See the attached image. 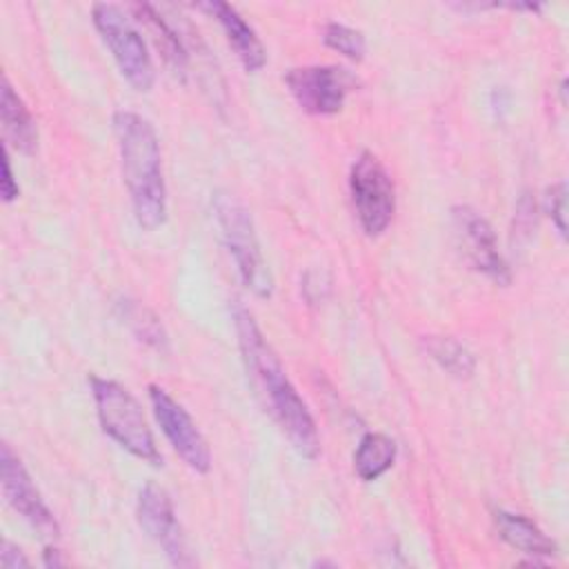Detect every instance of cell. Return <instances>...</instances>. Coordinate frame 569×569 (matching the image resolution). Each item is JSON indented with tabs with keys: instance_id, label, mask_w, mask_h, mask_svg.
Returning a JSON list of instances; mask_svg holds the SVG:
<instances>
[{
	"instance_id": "1",
	"label": "cell",
	"mask_w": 569,
	"mask_h": 569,
	"mask_svg": "<svg viewBox=\"0 0 569 569\" xmlns=\"http://www.w3.org/2000/svg\"><path fill=\"white\" fill-rule=\"evenodd\" d=\"M233 325H236L238 345H240L247 373L251 378L256 393L262 398V405L267 407V411L273 416L282 433L289 438V442L302 458H309V460L318 458L320 438H318L316 422L305 400L284 376V369L276 351L264 340L253 316L240 300L233 302Z\"/></svg>"
},
{
	"instance_id": "2",
	"label": "cell",
	"mask_w": 569,
	"mask_h": 569,
	"mask_svg": "<svg viewBox=\"0 0 569 569\" xmlns=\"http://www.w3.org/2000/svg\"><path fill=\"white\" fill-rule=\"evenodd\" d=\"M113 131L136 222L153 231L167 220V187L156 129L140 113L122 109L113 113Z\"/></svg>"
},
{
	"instance_id": "3",
	"label": "cell",
	"mask_w": 569,
	"mask_h": 569,
	"mask_svg": "<svg viewBox=\"0 0 569 569\" xmlns=\"http://www.w3.org/2000/svg\"><path fill=\"white\" fill-rule=\"evenodd\" d=\"M89 385L102 431L131 456L156 467L162 465V456L138 400L122 385L109 378L89 376Z\"/></svg>"
},
{
	"instance_id": "4",
	"label": "cell",
	"mask_w": 569,
	"mask_h": 569,
	"mask_svg": "<svg viewBox=\"0 0 569 569\" xmlns=\"http://www.w3.org/2000/svg\"><path fill=\"white\" fill-rule=\"evenodd\" d=\"M213 211L222 240L247 289L258 298H271L273 276L262 256L249 209L229 191L213 193Z\"/></svg>"
},
{
	"instance_id": "5",
	"label": "cell",
	"mask_w": 569,
	"mask_h": 569,
	"mask_svg": "<svg viewBox=\"0 0 569 569\" xmlns=\"http://www.w3.org/2000/svg\"><path fill=\"white\" fill-rule=\"evenodd\" d=\"M91 18L127 82L138 91H149L156 80V69L142 33L129 22L120 7L109 2L93 4Z\"/></svg>"
},
{
	"instance_id": "6",
	"label": "cell",
	"mask_w": 569,
	"mask_h": 569,
	"mask_svg": "<svg viewBox=\"0 0 569 569\" xmlns=\"http://www.w3.org/2000/svg\"><path fill=\"white\" fill-rule=\"evenodd\" d=\"M351 202L367 236H380L396 211V189L385 164L371 153L360 151L349 171Z\"/></svg>"
},
{
	"instance_id": "7",
	"label": "cell",
	"mask_w": 569,
	"mask_h": 569,
	"mask_svg": "<svg viewBox=\"0 0 569 569\" xmlns=\"http://www.w3.org/2000/svg\"><path fill=\"white\" fill-rule=\"evenodd\" d=\"M284 84L293 100L313 116H333L345 107L356 78L345 67L309 64L284 73Z\"/></svg>"
},
{
	"instance_id": "8",
	"label": "cell",
	"mask_w": 569,
	"mask_h": 569,
	"mask_svg": "<svg viewBox=\"0 0 569 569\" xmlns=\"http://www.w3.org/2000/svg\"><path fill=\"white\" fill-rule=\"evenodd\" d=\"M451 222L453 233L458 238V247L465 253L467 262L493 282L509 284L511 269L498 249V238L489 220L473 207L458 204L451 209Z\"/></svg>"
},
{
	"instance_id": "9",
	"label": "cell",
	"mask_w": 569,
	"mask_h": 569,
	"mask_svg": "<svg viewBox=\"0 0 569 569\" xmlns=\"http://www.w3.org/2000/svg\"><path fill=\"white\" fill-rule=\"evenodd\" d=\"M149 400L153 407V416L176 453L184 460L189 469L207 473L211 467V451L187 409L158 385L149 387Z\"/></svg>"
},
{
	"instance_id": "10",
	"label": "cell",
	"mask_w": 569,
	"mask_h": 569,
	"mask_svg": "<svg viewBox=\"0 0 569 569\" xmlns=\"http://www.w3.org/2000/svg\"><path fill=\"white\" fill-rule=\"evenodd\" d=\"M0 482L7 502L44 538L58 536V522L51 509L44 505L38 487L33 485L29 471L20 462V458L11 451L7 442L0 449Z\"/></svg>"
},
{
	"instance_id": "11",
	"label": "cell",
	"mask_w": 569,
	"mask_h": 569,
	"mask_svg": "<svg viewBox=\"0 0 569 569\" xmlns=\"http://www.w3.org/2000/svg\"><path fill=\"white\" fill-rule=\"evenodd\" d=\"M138 522L142 531L167 553L173 565H191L182 529L178 525L173 502L156 482H147L138 496Z\"/></svg>"
},
{
	"instance_id": "12",
	"label": "cell",
	"mask_w": 569,
	"mask_h": 569,
	"mask_svg": "<svg viewBox=\"0 0 569 569\" xmlns=\"http://www.w3.org/2000/svg\"><path fill=\"white\" fill-rule=\"evenodd\" d=\"M198 7L204 9L207 13H211L220 22L231 49L236 51L238 60L242 62V67L249 73H256L267 64L264 44L260 42L253 27L231 4L220 2V0H211V2H202Z\"/></svg>"
},
{
	"instance_id": "13",
	"label": "cell",
	"mask_w": 569,
	"mask_h": 569,
	"mask_svg": "<svg viewBox=\"0 0 569 569\" xmlns=\"http://www.w3.org/2000/svg\"><path fill=\"white\" fill-rule=\"evenodd\" d=\"M493 520H496V529L500 533V538L531 556V558H551L558 553V545L527 516L522 513H511V511H505V509H498L493 513Z\"/></svg>"
},
{
	"instance_id": "14",
	"label": "cell",
	"mask_w": 569,
	"mask_h": 569,
	"mask_svg": "<svg viewBox=\"0 0 569 569\" xmlns=\"http://www.w3.org/2000/svg\"><path fill=\"white\" fill-rule=\"evenodd\" d=\"M0 118H2L7 142H11L22 153H33L38 144V129L33 122V116L22 102V98L13 91L7 76H2V87H0Z\"/></svg>"
},
{
	"instance_id": "15",
	"label": "cell",
	"mask_w": 569,
	"mask_h": 569,
	"mask_svg": "<svg viewBox=\"0 0 569 569\" xmlns=\"http://www.w3.org/2000/svg\"><path fill=\"white\" fill-rule=\"evenodd\" d=\"M396 453L398 447L389 436L369 431L360 438L358 449L353 453V471L365 482L378 480L387 469H391Z\"/></svg>"
},
{
	"instance_id": "16",
	"label": "cell",
	"mask_w": 569,
	"mask_h": 569,
	"mask_svg": "<svg viewBox=\"0 0 569 569\" xmlns=\"http://www.w3.org/2000/svg\"><path fill=\"white\" fill-rule=\"evenodd\" d=\"M131 9L136 11L138 20H144L149 24V29L156 33L153 38H156V44L162 49L164 60L176 69V73L178 71L184 73L189 56H187V49L182 47L178 33L167 24V20L156 11V7L142 2V4H131Z\"/></svg>"
},
{
	"instance_id": "17",
	"label": "cell",
	"mask_w": 569,
	"mask_h": 569,
	"mask_svg": "<svg viewBox=\"0 0 569 569\" xmlns=\"http://www.w3.org/2000/svg\"><path fill=\"white\" fill-rule=\"evenodd\" d=\"M425 351L453 378H469L476 369L473 353L458 340L447 336H427L422 340Z\"/></svg>"
},
{
	"instance_id": "18",
	"label": "cell",
	"mask_w": 569,
	"mask_h": 569,
	"mask_svg": "<svg viewBox=\"0 0 569 569\" xmlns=\"http://www.w3.org/2000/svg\"><path fill=\"white\" fill-rule=\"evenodd\" d=\"M120 309H122V320L131 327L136 338H140L142 342H147L158 351H167V333L160 320L147 307L133 300H122Z\"/></svg>"
},
{
	"instance_id": "19",
	"label": "cell",
	"mask_w": 569,
	"mask_h": 569,
	"mask_svg": "<svg viewBox=\"0 0 569 569\" xmlns=\"http://www.w3.org/2000/svg\"><path fill=\"white\" fill-rule=\"evenodd\" d=\"M322 42L342 53L345 58L349 60H362L365 58V51H367V42H365V36L360 29H353V27H347L342 22H329L325 24L322 29Z\"/></svg>"
},
{
	"instance_id": "20",
	"label": "cell",
	"mask_w": 569,
	"mask_h": 569,
	"mask_svg": "<svg viewBox=\"0 0 569 569\" xmlns=\"http://www.w3.org/2000/svg\"><path fill=\"white\" fill-rule=\"evenodd\" d=\"M565 204H567V187L565 182H556L545 191V207L547 213L551 216L558 233L565 238L567 227H565Z\"/></svg>"
},
{
	"instance_id": "21",
	"label": "cell",
	"mask_w": 569,
	"mask_h": 569,
	"mask_svg": "<svg viewBox=\"0 0 569 569\" xmlns=\"http://www.w3.org/2000/svg\"><path fill=\"white\" fill-rule=\"evenodd\" d=\"M0 193H2V200L4 202H13L20 193V187L13 178V171H11V158H9V147L2 144V180H0Z\"/></svg>"
},
{
	"instance_id": "22",
	"label": "cell",
	"mask_w": 569,
	"mask_h": 569,
	"mask_svg": "<svg viewBox=\"0 0 569 569\" xmlns=\"http://www.w3.org/2000/svg\"><path fill=\"white\" fill-rule=\"evenodd\" d=\"M0 565L4 569H24L29 567V558L22 553V549L18 545H13L11 540H2V547H0Z\"/></svg>"
},
{
	"instance_id": "23",
	"label": "cell",
	"mask_w": 569,
	"mask_h": 569,
	"mask_svg": "<svg viewBox=\"0 0 569 569\" xmlns=\"http://www.w3.org/2000/svg\"><path fill=\"white\" fill-rule=\"evenodd\" d=\"M44 567H60V565H64V560L60 558V551L58 549H53V547H47L44 549Z\"/></svg>"
}]
</instances>
